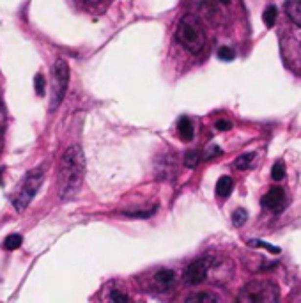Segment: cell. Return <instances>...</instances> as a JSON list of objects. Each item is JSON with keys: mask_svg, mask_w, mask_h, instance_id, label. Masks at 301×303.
<instances>
[{"mask_svg": "<svg viewBox=\"0 0 301 303\" xmlns=\"http://www.w3.org/2000/svg\"><path fill=\"white\" fill-rule=\"evenodd\" d=\"M237 300L241 303H275L280 300V289L269 280H254L241 289Z\"/></svg>", "mask_w": 301, "mask_h": 303, "instance_id": "3", "label": "cell"}, {"mask_svg": "<svg viewBox=\"0 0 301 303\" xmlns=\"http://www.w3.org/2000/svg\"><path fill=\"white\" fill-rule=\"evenodd\" d=\"M232 188H234V181H232V177L222 176L216 183V195L222 197V199H225V197L231 195Z\"/></svg>", "mask_w": 301, "mask_h": 303, "instance_id": "11", "label": "cell"}, {"mask_svg": "<svg viewBox=\"0 0 301 303\" xmlns=\"http://www.w3.org/2000/svg\"><path fill=\"white\" fill-rule=\"evenodd\" d=\"M209 259H197V261L190 262L188 268L185 270V282L190 285H199L202 284L208 277V271H209Z\"/></svg>", "mask_w": 301, "mask_h": 303, "instance_id": "6", "label": "cell"}, {"mask_svg": "<svg viewBox=\"0 0 301 303\" xmlns=\"http://www.w3.org/2000/svg\"><path fill=\"white\" fill-rule=\"evenodd\" d=\"M0 183H2V170H0Z\"/></svg>", "mask_w": 301, "mask_h": 303, "instance_id": "26", "label": "cell"}, {"mask_svg": "<svg viewBox=\"0 0 301 303\" xmlns=\"http://www.w3.org/2000/svg\"><path fill=\"white\" fill-rule=\"evenodd\" d=\"M22 243H23V239H22L20 234H9L4 239V248L5 250H16V248L22 247Z\"/></svg>", "mask_w": 301, "mask_h": 303, "instance_id": "15", "label": "cell"}, {"mask_svg": "<svg viewBox=\"0 0 301 303\" xmlns=\"http://www.w3.org/2000/svg\"><path fill=\"white\" fill-rule=\"evenodd\" d=\"M87 4H91V5H97V4H101L103 0H85Z\"/></svg>", "mask_w": 301, "mask_h": 303, "instance_id": "25", "label": "cell"}, {"mask_svg": "<svg viewBox=\"0 0 301 303\" xmlns=\"http://www.w3.org/2000/svg\"><path fill=\"white\" fill-rule=\"evenodd\" d=\"M177 133H179L183 142H191L195 137V126H193V122H191V119L181 117L179 122H177Z\"/></svg>", "mask_w": 301, "mask_h": 303, "instance_id": "8", "label": "cell"}, {"mask_svg": "<svg viewBox=\"0 0 301 303\" xmlns=\"http://www.w3.org/2000/svg\"><path fill=\"white\" fill-rule=\"evenodd\" d=\"M69 85V66L64 59H57L51 68V110L59 107Z\"/></svg>", "mask_w": 301, "mask_h": 303, "instance_id": "5", "label": "cell"}, {"mask_svg": "<svg viewBox=\"0 0 301 303\" xmlns=\"http://www.w3.org/2000/svg\"><path fill=\"white\" fill-rule=\"evenodd\" d=\"M154 280H156V284L162 287V291H167L168 287L176 282V273L172 270H162L154 275Z\"/></svg>", "mask_w": 301, "mask_h": 303, "instance_id": "10", "label": "cell"}, {"mask_svg": "<svg viewBox=\"0 0 301 303\" xmlns=\"http://www.w3.org/2000/svg\"><path fill=\"white\" fill-rule=\"evenodd\" d=\"M43 179H45V168L43 167H37L34 170L27 174L25 177V181L22 183V186L20 190L16 191V195L13 199V206L16 211H25L27 210V206L32 202V199L36 197L37 190L41 188L43 185Z\"/></svg>", "mask_w": 301, "mask_h": 303, "instance_id": "4", "label": "cell"}, {"mask_svg": "<svg viewBox=\"0 0 301 303\" xmlns=\"http://www.w3.org/2000/svg\"><path fill=\"white\" fill-rule=\"evenodd\" d=\"M0 126H2V117H0Z\"/></svg>", "mask_w": 301, "mask_h": 303, "instance_id": "27", "label": "cell"}, {"mask_svg": "<svg viewBox=\"0 0 301 303\" xmlns=\"http://www.w3.org/2000/svg\"><path fill=\"white\" fill-rule=\"evenodd\" d=\"M262 206L269 211H280L285 204V190L282 186H271L264 197H262Z\"/></svg>", "mask_w": 301, "mask_h": 303, "instance_id": "7", "label": "cell"}, {"mask_svg": "<svg viewBox=\"0 0 301 303\" xmlns=\"http://www.w3.org/2000/svg\"><path fill=\"white\" fill-rule=\"evenodd\" d=\"M218 2H220V4H223V5H232L234 2H236V0H218Z\"/></svg>", "mask_w": 301, "mask_h": 303, "instance_id": "24", "label": "cell"}, {"mask_svg": "<svg viewBox=\"0 0 301 303\" xmlns=\"http://www.w3.org/2000/svg\"><path fill=\"white\" fill-rule=\"evenodd\" d=\"M200 162V158H199V153H195V151H191V153H188L185 156V163H186V167H190V168H193V167H197V163Z\"/></svg>", "mask_w": 301, "mask_h": 303, "instance_id": "21", "label": "cell"}, {"mask_svg": "<svg viewBox=\"0 0 301 303\" xmlns=\"http://www.w3.org/2000/svg\"><path fill=\"white\" fill-rule=\"evenodd\" d=\"M34 87H36L37 96H43V94H45V87H46V82H45V76H43L41 73L34 76Z\"/></svg>", "mask_w": 301, "mask_h": 303, "instance_id": "19", "label": "cell"}, {"mask_svg": "<svg viewBox=\"0 0 301 303\" xmlns=\"http://www.w3.org/2000/svg\"><path fill=\"white\" fill-rule=\"evenodd\" d=\"M248 245H257V247L269 250L271 254H280V252H282V250H280L278 247H273V245H269V243H264V241H259V239H252V241H248Z\"/></svg>", "mask_w": 301, "mask_h": 303, "instance_id": "20", "label": "cell"}, {"mask_svg": "<svg viewBox=\"0 0 301 303\" xmlns=\"http://www.w3.org/2000/svg\"><path fill=\"white\" fill-rule=\"evenodd\" d=\"M186 302L188 303H214V302H218V298L211 293H197V294H191Z\"/></svg>", "mask_w": 301, "mask_h": 303, "instance_id": "12", "label": "cell"}, {"mask_svg": "<svg viewBox=\"0 0 301 303\" xmlns=\"http://www.w3.org/2000/svg\"><path fill=\"white\" fill-rule=\"evenodd\" d=\"M176 38L181 47L193 55H199L206 48V30L200 23V20L193 14H185L179 20Z\"/></svg>", "mask_w": 301, "mask_h": 303, "instance_id": "2", "label": "cell"}, {"mask_svg": "<svg viewBox=\"0 0 301 303\" xmlns=\"http://www.w3.org/2000/svg\"><path fill=\"white\" fill-rule=\"evenodd\" d=\"M232 128L231 121H227V119H218L216 121V130L220 131H229Z\"/></svg>", "mask_w": 301, "mask_h": 303, "instance_id": "23", "label": "cell"}, {"mask_svg": "<svg viewBox=\"0 0 301 303\" xmlns=\"http://www.w3.org/2000/svg\"><path fill=\"white\" fill-rule=\"evenodd\" d=\"M271 177H273V181H282L283 177H285V165H283L282 160H278V162L273 163V167H271Z\"/></svg>", "mask_w": 301, "mask_h": 303, "instance_id": "16", "label": "cell"}, {"mask_svg": "<svg viewBox=\"0 0 301 303\" xmlns=\"http://www.w3.org/2000/svg\"><path fill=\"white\" fill-rule=\"evenodd\" d=\"M110 300H112V302H116V303H126L130 298H128V294L120 293V291H112Z\"/></svg>", "mask_w": 301, "mask_h": 303, "instance_id": "22", "label": "cell"}, {"mask_svg": "<svg viewBox=\"0 0 301 303\" xmlns=\"http://www.w3.org/2000/svg\"><path fill=\"white\" fill-rule=\"evenodd\" d=\"M246 218H248V213H246V210L239 208V210H236V211H234V215H232V224L236 225V227H241V225L246 224Z\"/></svg>", "mask_w": 301, "mask_h": 303, "instance_id": "17", "label": "cell"}, {"mask_svg": "<svg viewBox=\"0 0 301 303\" xmlns=\"http://www.w3.org/2000/svg\"><path fill=\"white\" fill-rule=\"evenodd\" d=\"M255 154L254 153H245L241 154L239 158H236V162H234V165H236L237 170H246V168H250L252 162H254Z\"/></svg>", "mask_w": 301, "mask_h": 303, "instance_id": "13", "label": "cell"}, {"mask_svg": "<svg viewBox=\"0 0 301 303\" xmlns=\"http://www.w3.org/2000/svg\"><path fill=\"white\" fill-rule=\"evenodd\" d=\"M285 13L292 23L301 28V0H289L285 4Z\"/></svg>", "mask_w": 301, "mask_h": 303, "instance_id": "9", "label": "cell"}, {"mask_svg": "<svg viewBox=\"0 0 301 303\" xmlns=\"http://www.w3.org/2000/svg\"><path fill=\"white\" fill-rule=\"evenodd\" d=\"M218 59H222V61H234L236 59V51L232 50L229 47H222L218 50Z\"/></svg>", "mask_w": 301, "mask_h": 303, "instance_id": "18", "label": "cell"}, {"mask_svg": "<svg viewBox=\"0 0 301 303\" xmlns=\"http://www.w3.org/2000/svg\"><path fill=\"white\" fill-rule=\"evenodd\" d=\"M277 16H278V11L275 5H268L264 11V14H262V20H264V25L268 28H271L275 25V22H277Z\"/></svg>", "mask_w": 301, "mask_h": 303, "instance_id": "14", "label": "cell"}, {"mask_svg": "<svg viewBox=\"0 0 301 303\" xmlns=\"http://www.w3.org/2000/svg\"><path fill=\"white\" fill-rule=\"evenodd\" d=\"M85 174V158L80 145H71L62 154L57 172V190L60 199H73L78 193Z\"/></svg>", "mask_w": 301, "mask_h": 303, "instance_id": "1", "label": "cell"}]
</instances>
